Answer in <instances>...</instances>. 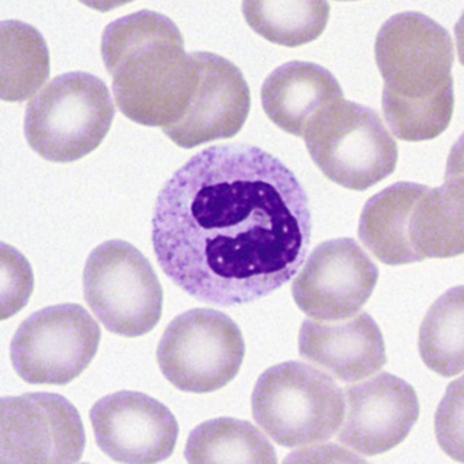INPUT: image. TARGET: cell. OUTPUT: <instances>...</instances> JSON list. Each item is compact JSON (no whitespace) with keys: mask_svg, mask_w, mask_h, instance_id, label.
Instances as JSON below:
<instances>
[{"mask_svg":"<svg viewBox=\"0 0 464 464\" xmlns=\"http://www.w3.org/2000/svg\"><path fill=\"white\" fill-rule=\"evenodd\" d=\"M343 98V89L333 72L315 63L280 65L261 86V105L268 120L295 137H304L308 123Z\"/></svg>","mask_w":464,"mask_h":464,"instance_id":"16","label":"cell"},{"mask_svg":"<svg viewBox=\"0 0 464 464\" xmlns=\"http://www.w3.org/2000/svg\"><path fill=\"white\" fill-rule=\"evenodd\" d=\"M89 417L99 449L112 460L159 463L171 456L178 441L179 424L171 411L141 392L106 395Z\"/></svg>","mask_w":464,"mask_h":464,"instance_id":"13","label":"cell"},{"mask_svg":"<svg viewBox=\"0 0 464 464\" xmlns=\"http://www.w3.org/2000/svg\"><path fill=\"white\" fill-rule=\"evenodd\" d=\"M84 299L106 330L141 337L159 324L163 289L149 258L132 244L111 239L87 257Z\"/></svg>","mask_w":464,"mask_h":464,"instance_id":"7","label":"cell"},{"mask_svg":"<svg viewBox=\"0 0 464 464\" xmlns=\"http://www.w3.org/2000/svg\"><path fill=\"white\" fill-rule=\"evenodd\" d=\"M241 7L253 31L283 47H301L315 41L330 19L328 2L267 0L244 2Z\"/></svg>","mask_w":464,"mask_h":464,"instance_id":"21","label":"cell"},{"mask_svg":"<svg viewBox=\"0 0 464 464\" xmlns=\"http://www.w3.org/2000/svg\"><path fill=\"white\" fill-rule=\"evenodd\" d=\"M86 434L76 406L57 393H26L0 402V464L76 463Z\"/></svg>","mask_w":464,"mask_h":464,"instance_id":"10","label":"cell"},{"mask_svg":"<svg viewBox=\"0 0 464 464\" xmlns=\"http://www.w3.org/2000/svg\"><path fill=\"white\" fill-rule=\"evenodd\" d=\"M244 354L239 326L217 309L198 308L169 324L157 347V362L179 391L210 393L237 376Z\"/></svg>","mask_w":464,"mask_h":464,"instance_id":"8","label":"cell"},{"mask_svg":"<svg viewBox=\"0 0 464 464\" xmlns=\"http://www.w3.org/2000/svg\"><path fill=\"white\" fill-rule=\"evenodd\" d=\"M463 176L447 174L440 188H425L410 215V243L418 263L463 253Z\"/></svg>","mask_w":464,"mask_h":464,"instance_id":"17","label":"cell"},{"mask_svg":"<svg viewBox=\"0 0 464 464\" xmlns=\"http://www.w3.org/2000/svg\"><path fill=\"white\" fill-rule=\"evenodd\" d=\"M2 319L25 306L33 292L34 276L28 261L18 251L2 244Z\"/></svg>","mask_w":464,"mask_h":464,"instance_id":"23","label":"cell"},{"mask_svg":"<svg viewBox=\"0 0 464 464\" xmlns=\"http://www.w3.org/2000/svg\"><path fill=\"white\" fill-rule=\"evenodd\" d=\"M258 427L282 447L328 441L344 420V396L328 374L302 362L261 373L251 395Z\"/></svg>","mask_w":464,"mask_h":464,"instance_id":"5","label":"cell"},{"mask_svg":"<svg viewBox=\"0 0 464 464\" xmlns=\"http://www.w3.org/2000/svg\"><path fill=\"white\" fill-rule=\"evenodd\" d=\"M101 326L80 304L40 309L19 325L11 343L14 372L31 384H67L98 353Z\"/></svg>","mask_w":464,"mask_h":464,"instance_id":"9","label":"cell"},{"mask_svg":"<svg viewBox=\"0 0 464 464\" xmlns=\"http://www.w3.org/2000/svg\"><path fill=\"white\" fill-rule=\"evenodd\" d=\"M113 116L105 82L91 72H64L29 101L24 132L29 147L44 160L72 163L98 149Z\"/></svg>","mask_w":464,"mask_h":464,"instance_id":"4","label":"cell"},{"mask_svg":"<svg viewBox=\"0 0 464 464\" xmlns=\"http://www.w3.org/2000/svg\"><path fill=\"white\" fill-rule=\"evenodd\" d=\"M304 144L325 178L352 190H367L391 176L398 144L376 111L344 98L308 123Z\"/></svg>","mask_w":464,"mask_h":464,"instance_id":"6","label":"cell"},{"mask_svg":"<svg viewBox=\"0 0 464 464\" xmlns=\"http://www.w3.org/2000/svg\"><path fill=\"white\" fill-rule=\"evenodd\" d=\"M463 286H457L432 304L420 324V359L434 373L451 377L463 372Z\"/></svg>","mask_w":464,"mask_h":464,"instance_id":"22","label":"cell"},{"mask_svg":"<svg viewBox=\"0 0 464 464\" xmlns=\"http://www.w3.org/2000/svg\"><path fill=\"white\" fill-rule=\"evenodd\" d=\"M379 268L353 238L316 246L292 285L304 315L315 321H343L359 314L373 294Z\"/></svg>","mask_w":464,"mask_h":464,"instance_id":"11","label":"cell"},{"mask_svg":"<svg viewBox=\"0 0 464 464\" xmlns=\"http://www.w3.org/2000/svg\"><path fill=\"white\" fill-rule=\"evenodd\" d=\"M186 461L200 463H276L272 442L248 420L215 418L190 432Z\"/></svg>","mask_w":464,"mask_h":464,"instance_id":"19","label":"cell"},{"mask_svg":"<svg viewBox=\"0 0 464 464\" xmlns=\"http://www.w3.org/2000/svg\"><path fill=\"white\" fill-rule=\"evenodd\" d=\"M427 186L398 181L372 196L362 208L359 237L377 260L388 266L418 263L410 243V215Z\"/></svg>","mask_w":464,"mask_h":464,"instance_id":"18","label":"cell"},{"mask_svg":"<svg viewBox=\"0 0 464 464\" xmlns=\"http://www.w3.org/2000/svg\"><path fill=\"white\" fill-rule=\"evenodd\" d=\"M308 195L265 150L214 145L157 196L151 241L167 277L198 301L238 306L294 279L311 244Z\"/></svg>","mask_w":464,"mask_h":464,"instance_id":"1","label":"cell"},{"mask_svg":"<svg viewBox=\"0 0 464 464\" xmlns=\"http://www.w3.org/2000/svg\"><path fill=\"white\" fill-rule=\"evenodd\" d=\"M195 87L188 109L164 134L181 149L238 134L250 113V87L227 58L207 51L190 53Z\"/></svg>","mask_w":464,"mask_h":464,"instance_id":"12","label":"cell"},{"mask_svg":"<svg viewBox=\"0 0 464 464\" xmlns=\"http://www.w3.org/2000/svg\"><path fill=\"white\" fill-rule=\"evenodd\" d=\"M297 345L304 359L347 383L372 376L388 362L381 328L366 312L334 323L306 319Z\"/></svg>","mask_w":464,"mask_h":464,"instance_id":"15","label":"cell"},{"mask_svg":"<svg viewBox=\"0 0 464 464\" xmlns=\"http://www.w3.org/2000/svg\"><path fill=\"white\" fill-rule=\"evenodd\" d=\"M345 412L340 441L359 456H377L395 449L420 418L417 392L391 373L343 389Z\"/></svg>","mask_w":464,"mask_h":464,"instance_id":"14","label":"cell"},{"mask_svg":"<svg viewBox=\"0 0 464 464\" xmlns=\"http://www.w3.org/2000/svg\"><path fill=\"white\" fill-rule=\"evenodd\" d=\"M101 53L116 106L128 120L161 130L180 120L192 98L195 69L170 18L140 11L116 19L102 34Z\"/></svg>","mask_w":464,"mask_h":464,"instance_id":"3","label":"cell"},{"mask_svg":"<svg viewBox=\"0 0 464 464\" xmlns=\"http://www.w3.org/2000/svg\"><path fill=\"white\" fill-rule=\"evenodd\" d=\"M374 57L392 134L410 142L441 135L454 111V48L446 29L420 12L393 14L377 33Z\"/></svg>","mask_w":464,"mask_h":464,"instance_id":"2","label":"cell"},{"mask_svg":"<svg viewBox=\"0 0 464 464\" xmlns=\"http://www.w3.org/2000/svg\"><path fill=\"white\" fill-rule=\"evenodd\" d=\"M2 99L22 102L31 98L50 76L47 43L25 22L5 21L0 25Z\"/></svg>","mask_w":464,"mask_h":464,"instance_id":"20","label":"cell"}]
</instances>
